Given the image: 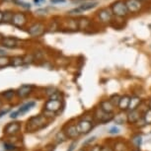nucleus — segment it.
<instances>
[{"label": "nucleus", "instance_id": "ddd939ff", "mask_svg": "<svg viewBox=\"0 0 151 151\" xmlns=\"http://www.w3.org/2000/svg\"><path fill=\"white\" fill-rule=\"evenodd\" d=\"M44 31H45V27L42 24H40V23H37V24L33 25L29 29V34L33 37H39L44 33Z\"/></svg>", "mask_w": 151, "mask_h": 151}, {"label": "nucleus", "instance_id": "a878e982", "mask_svg": "<svg viewBox=\"0 0 151 151\" xmlns=\"http://www.w3.org/2000/svg\"><path fill=\"white\" fill-rule=\"evenodd\" d=\"M67 139L66 135H65L64 132H59L58 134L55 135V140L58 142V143H62L63 141H65Z\"/></svg>", "mask_w": 151, "mask_h": 151}, {"label": "nucleus", "instance_id": "7c9ffc66", "mask_svg": "<svg viewBox=\"0 0 151 151\" xmlns=\"http://www.w3.org/2000/svg\"><path fill=\"white\" fill-rule=\"evenodd\" d=\"M13 16H14V14L13 13H10V12H7V13L3 14V21L4 22H10V21H12V20H13Z\"/></svg>", "mask_w": 151, "mask_h": 151}, {"label": "nucleus", "instance_id": "412c9836", "mask_svg": "<svg viewBox=\"0 0 151 151\" xmlns=\"http://www.w3.org/2000/svg\"><path fill=\"white\" fill-rule=\"evenodd\" d=\"M114 121L116 124H124L125 122H127V115L124 114H118L114 116Z\"/></svg>", "mask_w": 151, "mask_h": 151}, {"label": "nucleus", "instance_id": "39448f33", "mask_svg": "<svg viewBox=\"0 0 151 151\" xmlns=\"http://www.w3.org/2000/svg\"><path fill=\"white\" fill-rule=\"evenodd\" d=\"M61 106V100H48L47 103L45 104V111L56 113L60 110Z\"/></svg>", "mask_w": 151, "mask_h": 151}, {"label": "nucleus", "instance_id": "393cba45", "mask_svg": "<svg viewBox=\"0 0 151 151\" xmlns=\"http://www.w3.org/2000/svg\"><path fill=\"white\" fill-rule=\"evenodd\" d=\"M121 98H122V96H119V94H114V95H112V96L110 97L109 100L114 104V106L118 107V105L119 103V100H121Z\"/></svg>", "mask_w": 151, "mask_h": 151}, {"label": "nucleus", "instance_id": "aec40b11", "mask_svg": "<svg viewBox=\"0 0 151 151\" xmlns=\"http://www.w3.org/2000/svg\"><path fill=\"white\" fill-rule=\"evenodd\" d=\"M2 44H3L4 47L12 48V47H15L17 45V41L13 38H5L2 40Z\"/></svg>", "mask_w": 151, "mask_h": 151}, {"label": "nucleus", "instance_id": "a211bd4d", "mask_svg": "<svg viewBox=\"0 0 151 151\" xmlns=\"http://www.w3.org/2000/svg\"><path fill=\"white\" fill-rule=\"evenodd\" d=\"M113 150L114 151H127V145L124 141L118 140L115 142V144H114Z\"/></svg>", "mask_w": 151, "mask_h": 151}, {"label": "nucleus", "instance_id": "f03ea898", "mask_svg": "<svg viewBox=\"0 0 151 151\" xmlns=\"http://www.w3.org/2000/svg\"><path fill=\"white\" fill-rule=\"evenodd\" d=\"M114 114H109V113H106L104 112L101 108H96L94 110V113H93V118L95 119L96 122H101V124H107L111 121L114 119Z\"/></svg>", "mask_w": 151, "mask_h": 151}, {"label": "nucleus", "instance_id": "c85d7f7f", "mask_svg": "<svg viewBox=\"0 0 151 151\" xmlns=\"http://www.w3.org/2000/svg\"><path fill=\"white\" fill-rule=\"evenodd\" d=\"M50 100H61L62 99V94L58 91H53V92L48 96Z\"/></svg>", "mask_w": 151, "mask_h": 151}, {"label": "nucleus", "instance_id": "1a4fd4ad", "mask_svg": "<svg viewBox=\"0 0 151 151\" xmlns=\"http://www.w3.org/2000/svg\"><path fill=\"white\" fill-rule=\"evenodd\" d=\"M127 122L130 124H135L139 119L142 118V114L139 112L138 110L134 111H129L127 114Z\"/></svg>", "mask_w": 151, "mask_h": 151}, {"label": "nucleus", "instance_id": "cd10ccee", "mask_svg": "<svg viewBox=\"0 0 151 151\" xmlns=\"http://www.w3.org/2000/svg\"><path fill=\"white\" fill-rule=\"evenodd\" d=\"M10 63V59L9 58L5 55H0V67H3V66H7Z\"/></svg>", "mask_w": 151, "mask_h": 151}, {"label": "nucleus", "instance_id": "ea45409f", "mask_svg": "<svg viewBox=\"0 0 151 151\" xmlns=\"http://www.w3.org/2000/svg\"><path fill=\"white\" fill-rule=\"evenodd\" d=\"M19 4L22 5V6H24V7H26V8H30V6H31L29 3H25V2H19Z\"/></svg>", "mask_w": 151, "mask_h": 151}, {"label": "nucleus", "instance_id": "6ab92c4d", "mask_svg": "<svg viewBox=\"0 0 151 151\" xmlns=\"http://www.w3.org/2000/svg\"><path fill=\"white\" fill-rule=\"evenodd\" d=\"M35 106H36V102H34V101H31V102H29V103H26L25 105H23V106L18 110L19 114H20V115H23V114L29 112V111Z\"/></svg>", "mask_w": 151, "mask_h": 151}, {"label": "nucleus", "instance_id": "473e14b6", "mask_svg": "<svg viewBox=\"0 0 151 151\" xmlns=\"http://www.w3.org/2000/svg\"><path fill=\"white\" fill-rule=\"evenodd\" d=\"M4 147L5 149L8 150V151H11V150H15V146L12 144H9V143H5L4 144Z\"/></svg>", "mask_w": 151, "mask_h": 151}, {"label": "nucleus", "instance_id": "423d86ee", "mask_svg": "<svg viewBox=\"0 0 151 151\" xmlns=\"http://www.w3.org/2000/svg\"><path fill=\"white\" fill-rule=\"evenodd\" d=\"M125 5L127 7V10L130 13H136L140 11L143 7V5L139 0H127L125 1Z\"/></svg>", "mask_w": 151, "mask_h": 151}, {"label": "nucleus", "instance_id": "b1692460", "mask_svg": "<svg viewBox=\"0 0 151 151\" xmlns=\"http://www.w3.org/2000/svg\"><path fill=\"white\" fill-rule=\"evenodd\" d=\"M97 5L96 2H88V3H84L82 4L81 6H79V9L81 11H85V10H89V9H92Z\"/></svg>", "mask_w": 151, "mask_h": 151}, {"label": "nucleus", "instance_id": "7ed1b4c3", "mask_svg": "<svg viewBox=\"0 0 151 151\" xmlns=\"http://www.w3.org/2000/svg\"><path fill=\"white\" fill-rule=\"evenodd\" d=\"M93 119L94 118H91V119L83 118L78 122L77 127H78L79 132H80L81 134H87V133H89L91 130H92V129L94 127Z\"/></svg>", "mask_w": 151, "mask_h": 151}, {"label": "nucleus", "instance_id": "37998d69", "mask_svg": "<svg viewBox=\"0 0 151 151\" xmlns=\"http://www.w3.org/2000/svg\"><path fill=\"white\" fill-rule=\"evenodd\" d=\"M0 53H1V55H4L5 52H4V50H0Z\"/></svg>", "mask_w": 151, "mask_h": 151}, {"label": "nucleus", "instance_id": "49530a36", "mask_svg": "<svg viewBox=\"0 0 151 151\" xmlns=\"http://www.w3.org/2000/svg\"><path fill=\"white\" fill-rule=\"evenodd\" d=\"M140 2H142V1H149V0H139Z\"/></svg>", "mask_w": 151, "mask_h": 151}, {"label": "nucleus", "instance_id": "de8ad7c7", "mask_svg": "<svg viewBox=\"0 0 151 151\" xmlns=\"http://www.w3.org/2000/svg\"><path fill=\"white\" fill-rule=\"evenodd\" d=\"M132 151H140L139 149H135V150H132Z\"/></svg>", "mask_w": 151, "mask_h": 151}, {"label": "nucleus", "instance_id": "79ce46f5", "mask_svg": "<svg viewBox=\"0 0 151 151\" xmlns=\"http://www.w3.org/2000/svg\"><path fill=\"white\" fill-rule=\"evenodd\" d=\"M34 1H35V3L39 4V3H41V2L44 1V0H34Z\"/></svg>", "mask_w": 151, "mask_h": 151}, {"label": "nucleus", "instance_id": "a19ab883", "mask_svg": "<svg viewBox=\"0 0 151 151\" xmlns=\"http://www.w3.org/2000/svg\"><path fill=\"white\" fill-rule=\"evenodd\" d=\"M2 21H3V13L0 12V23H1Z\"/></svg>", "mask_w": 151, "mask_h": 151}, {"label": "nucleus", "instance_id": "4468645a", "mask_svg": "<svg viewBox=\"0 0 151 151\" xmlns=\"http://www.w3.org/2000/svg\"><path fill=\"white\" fill-rule=\"evenodd\" d=\"M129 102H130V96L129 95L122 96L121 100H119V103L118 105V108L119 109V111H121V112H124V111L129 110Z\"/></svg>", "mask_w": 151, "mask_h": 151}, {"label": "nucleus", "instance_id": "c9c22d12", "mask_svg": "<svg viewBox=\"0 0 151 151\" xmlns=\"http://www.w3.org/2000/svg\"><path fill=\"white\" fill-rule=\"evenodd\" d=\"M76 144H77V143H76V141H74L73 143H71V144H70V146H69V149H68L67 151H72V150L74 149V148H75Z\"/></svg>", "mask_w": 151, "mask_h": 151}, {"label": "nucleus", "instance_id": "0eeeda50", "mask_svg": "<svg viewBox=\"0 0 151 151\" xmlns=\"http://www.w3.org/2000/svg\"><path fill=\"white\" fill-rule=\"evenodd\" d=\"M64 133L66 135L67 138H70V139H75L77 138L79 135L81 134L78 130V127H77V124H69L67 125L66 129L64 130Z\"/></svg>", "mask_w": 151, "mask_h": 151}, {"label": "nucleus", "instance_id": "a18cd8bd", "mask_svg": "<svg viewBox=\"0 0 151 151\" xmlns=\"http://www.w3.org/2000/svg\"><path fill=\"white\" fill-rule=\"evenodd\" d=\"M2 40H3V37H2L1 35H0V41H2Z\"/></svg>", "mask_w": 151, "mask_h": 151}, {"label": "nucleus", "instance_id": "c03bdc74", "mask_svg": "<svg viewBox=\"0 0 151 151\" xmlns=\"http://www.w3.org/2000/svg\"><path fill=\"white\" fill-rule=\"evenodd\" d=\"M77 151H87L86 149H84V148H81V149H79V150H77Z\"/></svg>", "mask_w": 151, "mask_h": 151}, {"label": "nucleus", "instance_id": "58836bf2", "mask_svg": "<svg viewBox=\"0 0 151 151\" xmlns=\"http://www.w3.org/2000/svg\"><path fill=\"white\" fill-rule=\"evenodd\" d=\"M52 3H64L65 0H50Z\"/></svg>", "mask_w": 151, "mask_h": 151}, {"label": "nucleus", "instance_id": "72a5a7b5", "mask_svg": "<svg viewBox=\"0 0 151 151\" xmlns=\"http://www.w3.org/2000/svg\"><path fill=\"white\" fill-rule=\"evenodd\" d=\"M90 151H102V146H100V145H94V146L91 148Z\"/></svg>", "mask_w": 151, "mask_h": 151}, {"label": "nucleus", "instance_id": "f3484780", "mask_svg": "<svg viewBox=\"0 0 151 151\" xmlns=\"http://www.w3.org/2000/svg\"><path fill=\"white\" fill-rule=\"evenodd\" d=\"M130 141H132V145L136 148V149H139L142 144L143 139H142V136L139 134V133H135V134H133L132 137H130Z\"/></svg>", "mask_w": 151, "mask_h": 151}, {"label": "nucleus", "instance_id": "4be33fe9", "mask_svg": "<svg viewBox=\"0 0 151 151\" xmlns=\"http://www.w3.org/2000/svg\"><path fill=\"white\" fill-rule=\"evenodd\" d=\"M142 119L145 122V124H151V108H148L142 114Z\"/></svg>", "mask_w": 151, "mask_h": 151}, {"label": "nucleus", "instance_id": "e433bc0d", "mask_svg": "<svg viewBox=\"0 0 151 151\" xmlns=\"http://www.w3.org/2000/svg\"><path fill=\"white\" fill-rule=\"evenodd\" d=\"M102 151H114L110 146H102Z\"/></svg>", "mask_w": 151, "mask_h": 151}, {"label": "nucleus", "instance_id": "f257e3e1", "mask_svg": "<svg viewBox=\"0 0 151 151\" xmlns=\"http://www.w3.org/2000/svg\"><path fill=\"white\" fill-rule=\"evenodd\" d=\"M45 116H36L31 118L28 121L27 124V130L28 132H34L37 130L41 129L45 127Z\"/></svg>", "mask_w": 151, "mask_h": 151}, {"label": "nucleus", "instance_id": "bb28decb", "mask_svg": "<svg viewBox=\"0 0 151 151\" xmlns=\"http://www.w3.org/2000/svg\"><path fill=\"white\" fill-rule=\"evenodd\" d=\"M121 132H122V129H119V127H116V125H113V127H109V129H108V133H109V134H112V135L119 134Z\"/></svg>", "mask_w": 151, "mask_h": 151}, {"label": "nucleus", "instance_id": "9b49d317", "mask_svg": "<svg viewBox=\"0 0 151 151\" xmlns=\"http://www.w3.org/2000/svg\"><path fill=\"white\" fill-rule=\"evenodd\" d=\"M26 16L23 13H16L14 14L13 16V20L12 23L15 25L16 27H23L25 24H26Z\"/></svg>", "mask_w": 151, "mask_h": 151}, {"label": "nucleus", "instance_id": "5701e85b", "mask_svg": "<svg viewBox=\"0 0 151 151\" xmlns=\"http://www.w3.org/2000/svg\"><path fill=\"white\" fill-rule=\"evenodd\" d=\"M24 58H22V56H14L12 58V65L13 66H20V65H22L24 63Z\"/></svg>", "mask_w": 151, "mask_h": 151}, {"label": "nucleus", "instance_id": "c756f323", "mask_svg": "<svg viewBox=\"0 0 151 151\" xmlns=\"http://www.w3.org/2000/svg\"><path fill=\"white\" fill-rule=\"evenodd\" d=\"M14 95H15V92H14V91H12V90H9V91H7V92L3 93L4 98L6 99L7 101H10V100L14 97Z\"/></svg>", "mask_w": 151, "mask_h": 151}, {"label": "nucleus", "instance_id": "4c0bfd02", "mask_svg": "<svg viewBox=\"0 0 151 151\" xmlns=\"http://www.w3.org/2000/svg\"><path fill=\"white\" fill-rule=\"evenodd\" d=\"M8 112H9V109H5V110L2 111V112H0V118H2L4 115H6Z\"/></svg>", "mask_w": 151, "mask_h": 151}, {"label": "nucleus", "instance_id": "dca6fc26", "mask_svg": "<svg viewBox=\"0 0 151 151\" xmlns=\"http://www.w3.org/2000/svg\"><path fill=\"white\" fill-rule=\"evenodd\" d=\"M141 103H142V99L139 96H132V97H130V102H129V111L137 110L138 107L141 105Z\"/></svg>", "mask_w": 151, "mask_h": 151}, {"label": "nucleus", "instance_id": "20e7f679", "mask_svg": "<svg viewBox=\"0 0 151 151\" xmlns=\"http://www.w3.org/2000/svg\"><path fill=\"white\" fill-rule=\"evenodd\" d=\"M112 12L114 15L118 17H125L129 14V10H127V7L125 5V2L122 1V0H119V1H116L113 4Z\"/></svg>", "mask_w": 151, "mask_h": 151}, {"label": "nucleus", "instance_id": "2eb2a0df", "mask_svg": "<svg viewBox=\"0 0 151 151\" xmlns=\"http://www.w3.org/2000/svg\"><path fill=\"white\" fill-rule=\"evenodd\" d=\"M32 90H33V86H31V85H22V86L17 90V95H18L20 98H25V97H27L28 95H30Z\"/></svg>", "mask_w": 151, "mask_h": 151}, {"label": "nucleus", "instance_id": "6e6552de", "mask_svg": "<svg viewBox=\"0 0 151 151\" xmlns=\"http://www.w3.org/2000/svg\"><path fill=\"white\" fill-rule=\"evenodd\" d=\"M112 16L113 12L108 8H103V9L98 11V18L103 23H110L112 20Z\"/></svg>", "mask_w": 151, "mask_h": 151}, {"label": "nucleus", "instance_id": "9d476101", "mask_svg": "<svg viewBox=\"0 0 151 151\" xmlns=\"http://www.w3.org/2000/svg\"><path fill=\"white\" fill-rule=\"evenodd\" d=\"M100 108L106 113L114 114L116 106H114V104L110 101V100H103V101L100 102Z\"/></svg>", "mask_w": 151, "mask_h": 151}, {"label": "nucleus", "instance_id": "2f4dec72", "mask_svg": "<svg viewBox=\"0 0 151 151\" xmlns=\"http://www.w3.org/2000/svg\"><path fill=\"white\" fill-rule=\"evenodd\" d=\"M96 140V136H92V137H90V138H88L87 140H85L83 142V145H88V144H90V143H92L93 141H95Z\"/></svg>", "mask_w": 151, "mask_h": 151}, {"label": "nucleus", "instance_id": "f704fd0d", "mask_svg": "<svg viewBox=\"0 0 151 151\" xmlns=\"http://www.w3.org/2000/svg\"><path fill=\"white\" fill-rule=\"evenodd\" d=\"M19 115H20V114H19V111H15V112L11 113L10 118H11V119H16Z\"/></svg>", "mask_w": 151, "mask_h": 151}, {"label": "nucleus", "instance_id": "f8f14e48", "mask_svg": "<svg viewBox=\"0 0 151 151\" xmlns=\"http://www.w3.org/2000/svg\"><path fill=\"white\" fill-rule=\"evenodd\" d=\"M20 125L19 122H12V124H7V127L4 129V132L8 135H14L20 130Z\"/></svg>", "mask_w": 151, "mask_h": 151}]
</instances>
